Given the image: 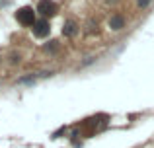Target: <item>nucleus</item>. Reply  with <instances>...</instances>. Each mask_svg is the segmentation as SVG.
I'll use <instances>...</instances> for the list:
<instances>
[{
	"instance_id": "f257e3e1",
	"label": "nucleus",
	"mask_w": 154,
	"mask_h": 148,
	"mask_svg": "<svg viewBox=\"0 0 154 148\" xmlns=\"http://www.w3.org/2000/svg\"><path fill=\"white\" fill-rule=\"evenodd\" d=\"M16 20H18L23 27L33 26V23H35V12H33V8H29V6L20 8V10L16 12Z\"/></svg>"
},
{
	"instance_id": "f03ea898",
	"label": "nucleus",
	"mask_w": 154,
	"mask_h": 148,
	"mask_svg": "<svg viewBox=\"0 0 154 148\" xmlns=\"http://www.w3.org/2000/svg\"><path fill=\"white\" fill-rule=\"evenodd\" d=\"M33 35L35 37H39V39H43V37H47V35L51 33V26H49V22H47L45 18H41V20H35V23H33Z\"/></svg>"
},
{
	"instance_id": "7ed1b4c3",
	"label": "nucleus",
	"mask_w": 154,
	"mask_h": 148,
	"mask_svg": "<svg viewBox=\"0 0 154 148\" xmlns=\"http://www.w3.org/2000/svg\"><path fill=\"white\" fill-rule=\"evenodd\" d=\"M35 12H39V14L47 20V16H55L57 14V4L51 2V0H39L37 10H35Z\"/></svg>"
},
{
	"instance_id": "20e7f679",
	"label": "nucleus",
	"mask_w": 154,
	"mask_h": 148,
	"mask_svg": "<svg viewBox=\"0 0 154 148\" xmlns=\"http://www.w3.org/2000/svg\"><path fill=\"white\" fill-rule=\"evenodd\" d=\"M76 33H78V23H76L74 20H68V22H64V26H63V35H66V37H74Z\"/></svg>"
},
{
	"instance_id": "39448f33",
	"label": "nucleus",
	"mask_w": 154,
	"mask_h": 148,
	"mask_svg": "<svg viewBox=\"0 0 154 148\" xmlns=\"http://www.w3.org/2000/svg\"><path fill=\"white\" fill-rule=\"evenodd\" d=\"M109 27H111L113 31L123 29V27H125V18H123V16H119V14H113L111 18H109Z\"/></svg>"
},
{
	"instance_id": "423d86ee",
	"label": "nucleus",
	"mask_w": 154,
	"mask_h": 148,
	"mask_svg": "<svg viewBox=\"0 0 154 148\" xmlns=\"http://www.w3.org/2000/svg\"><path fill=\"white\" fill-rule=\"evenodd\" d=\"M150 2H152V0H137V6H139V8H146Z\"/></svg>"
},
{
	"instance_id": "0eeeda50",
	"label": "nucleus",
	"mask_w": 154,
	"mask_h": 148,
	"mask_svg": "<svg viewBox=\"0 0 154 148\" xmlns=\"http://www.w3.org/2000/svg\"><path fill=\"white\" fill-rule=\"evenodd\" d=\"M45 49H47V51H55V49H57V41H51V45H47Z\"/></svg>"
},
{
	"instance_id": "6e6552de",
	"label": "nucleus",
	"mask_w": 154,
	"mask_h": 148,
	"mask_svg": "<svg viewBox=\"0 0 154 148\" xmlns=\"http://www.w3.org/2000/svg\"><path fill=\"white\" fill-rule=\"evenodd\" d=\"M16 62H20V55H12V65H16Z\"/></svg>"
},
{
	"instance_id": "1a4fd4ad",
	"label": "nucleus",
	"mask_w": 154,
	"mask_h": 148,
	"mask_svg": "<svg viewBox=\"0 0 154 148\" xmlns=\"http://www.w3.org/2000/svg\"><path fill=\"white\" fill-rule=\"evenodd\" d=\"M107 2H115V0H107Z\"/></svg>"
}]
</instances>
